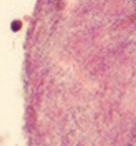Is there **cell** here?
<instances>
[{"instance_id": "obj_1", "label": "cell", "mask_w": 136, "mask_h": 146, "mask_svg": "<svg viewBox=\"0 0 136 146\" xmlns=\"http://www.w3.org/2000/svg\"><path fill=\"white\" fill-rule=\"evenodd\" d=\"M20 27H21V23H20V22H17V21L14 22V23L12 24V25H11V28H12V30H13L14 31L19 30V29H20Z\"/></svg>"}]
</instances>
